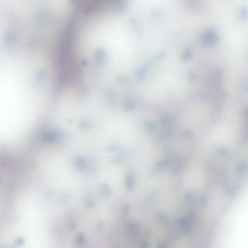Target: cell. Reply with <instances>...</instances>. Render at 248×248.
<instances>
[{"label": "cell", "instance_id": "7a4b0ae2", "mask_svg": "<svg viewBox=\"0 0 248 248\" xmlns=\"http://www.w3.org/2000/svg\"><path fill=\"white\" fill-rule=\"evenodd\" d=\"M134 175L132 172H130L126 175V186L129 190H131L133 189Z\"/></svg>", "mask_w": 248, "mask_h": 248}, {"label": "cell", "instance_id": "3957f363", "mask_svg": "<svg viewBox=\"0 0 248 248\" xmlns=\"http://www.w3.org/2000/svg\"><path fill=\"white\" fill-rule=\"evenodd\" d=\"M128 230L130 235H132V237H135L136 236L139 232L140 227L137 224L133 223L130 224L129 225Z\"/></svg>", "mask_w": 248, "mask_h": 248}, {"label": "cell", "instance_id": "5b68a950", "mask_svg": "<svg viewBox=\"0 0 248 248\" xmlns=\"http://www.w3.org/2000/svg\"><path fill=\"white\" fill-rule=\"evenodd\" d=\"M129 208L128 206L126 207V209H125V213L126 214H129Z\"/></svg>", "mask_w": 248, "mask_h": 248}, {"label": "cell", "instance_id": "6da1fadb", "mask_svg": "<svg viewBox=\"0 0 248 248\" xmlns=\"http://www.w3.org/2000/svg\"><path fill=\"white\" fill-rule=\"evenodd\" d=\"M193 221V216L192 215H189L188 217H183L180 220V224L182 229L185 232L190 231L191 227V224Z\"/></svg>", "mask_w": 248, "mask_h": 248}, {"label": "cell", "instance_id": "277c9868", "mask_svg": "<svg viewBox=\"0 0 248 248\" xmlns=\"http://www.w3.org/2000/svg\"><path fill=\"white\" fill-rule=\"evenodd\" d=\"M133 104L132 103L129 102V103H128L127 105H126V108L128 110H131V109L133 108Z\"/></svg>", "mask_w": 248, "mask_h": 248}]
</instances>
